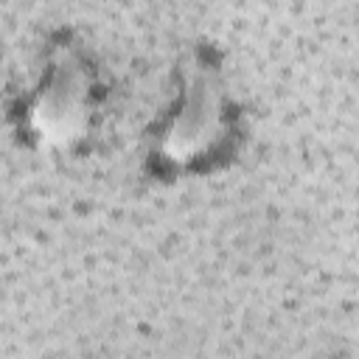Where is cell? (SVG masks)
I'll return each mask as SVG.
<instances>
[{"label":"cell","instance_id":"obj_1","mask_svg":"<svg viewBox=\"0 0 359 359\" xmlns=\"http://www.w3.org/2000/svg\"><path fill=\"white\" fill-rule=\"evenodd\" d=\"M90 73L84 62L59 45L50 59V73L28 107V132L42 149H70L90 126Z\"/></svg>","mask_w":359,"mask_h":359},{"label":"cell","instance_id":"obj_2","mask_svg":"<svg viewBox=\"0 0 359 359\" xmlns=\"http://www.w3.org/2000/svg\"><path fill=\"white\" fill-rule=\"evenodd\" d=\"M224 129V95L213 67L194 62L185 70V93L177 115L160 137V154L185 165L208 154Z\"/></svg>","mask_w":359,"mask_h":359}]
</instances>
